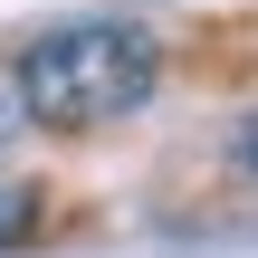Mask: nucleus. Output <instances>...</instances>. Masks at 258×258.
<instances>
[{"instance_id": "7ed1b4c3", "label": "nucleus", "mask_w": 258, "mask_h": 258, "mask_svg": "<svg viewBox=\"0 0 258 258\" xmlns=\"http://www.w3.org/2000/svg\"><path fill=\"white\" fill-rule=\"evenodd\" d=\"M19 124H29V115H19V77H10V67H0V144H10V134H19Z\"/></svg>"}, {"instance_id": "f257e3e1", "label": "nucleus", "mask_w": 258, "mask_h": 258, "mask_svg": "<svg viewBox=\"0 0 258 258\" xmlns=\"http://www.w3.org/2000/svg\"><path fill=\"white\" fill-rule=\"evenodd\" d=\"M10 77H19V115L38 134H96V124H124L163 86V38L144 19H67V29L29 38Z\"/></svg>"}, {"instance_id": "20e7f679", "label": "nucleus", "mask_w": 258, "mask_h": 258, "mask_svg": "<svg viewBox=\"0 0 258 258\" xmlns=\"http://www.w3.org/2000/svg\"><path fill=\"white\" fill-rule=\"evenodd\" d=\"M230 163H239V172H258V115H239V134H230Z\"/></svg>"}, {"instance_id": "f03ea898", "label": "nucleus", "mask_w": 258, "mask_h": 258, "mask_svg": "<svg viewBox=\"0 0 258 258\" xmlns=\"http://www.w3.org/2000/svg\"><path fill=\"white\" fill-rule=\"evenodd\" d=\"M29 220H38V191H29V182H10V172H0V249H10V239H19V230H29Z\"/></svg>"}]
</instances>
